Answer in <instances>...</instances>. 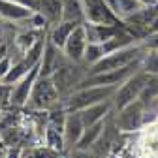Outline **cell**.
I'll use <instances>...</instances> for the list:
<instances>
[{
    "instance_id": "obj_25",
    "label": "cell",
    "mask_w": 158,
    "mask_h": 158,
    "mask_svg": "<svg viewBox=\"0 0 158 158\" xmlns=\"http://www.w3.org/2000/svg\"><path fill=\"white\" fill-rule=\"evenodd\" d=\"M151 32H158V15L154 17V21L151 23V27H149V34Z\"/></svg>"
},
{
    "instance_id": "obj_20",
    "label": "cell",
    "mask_w": 158,
    "mask_h": 158,
    "mask_svg": "<svg viewBox=\"0 0 158 158\" xmlns=\"http://www.w3.org/2000/svg\"><path fill=\"white\" fill-rule=\"evenodd\" d=\"M11 66H13V60H11L10 55L4 56L2 60H0V81H4V77L8 75V72L11 70Z\"/></svg>"
},
{
    "instance_id": "obj_30",
    "label": "cell",
    "mask_w": 158,
    "mask_h": 158,
    "mask_svg": "<svg viewBox=\"0 0 158 158\" xmlns=\"http://www.w3.org/2000/svg\"><path fill=\"white\" fill-rule=\"evenodd\" d=\"M0 158H6V152H0Z\"/></svg>"
},
{
    "instance_id": "obj_17",
    "label": "cell",
    "mask_w": 158,
    "mask_h": 158,
    "mask_svg": "<svg viewBox=\"0 0 158 158\" xmlns=\"http://www.w3.org/2000/svg\"><path fill=\"white\" fill-rule=\"evenodd\" d=\"M104 56H106V49H104V44L102 42H89L87 44V49H85V60L83 62L90 68L98 60H102Z\"/></svg>"
},
{
    "instance_id": "obj_23",
    "label": "cell",
    "mask_w": 158,
    "mask_h": 158,
    "mask_svg": "<svg viewBox=\"0 0 158 158\" xmlns=\"http://www.w3.org/2000/svg\"><path fill=\"white\" fill-rule=\"evenodd\" d=\"M21 158H40V156H38V151H36V147H23Z\"/></svg>"
},
{
    "instance_id": "obj_16",
    "label": "cell",
    "mask_w": 158,
    "mask_h": 158,
    "mask_svg": "<svg viewBox=\"0 0 158 158\" xmlns=\"http://www.w3.org/2000/svg\"><path fill=\"white\" fill-rule=\"evenodd\" d=\"M106 118H107V117H106ZM106 118H104V121L94 123V124L85 126L83 135H81V139H79V143L75 145V149H92V145L98 141V137H100V135H102V132H104Z\"/></svg>"
},
{
    "instance_id": "obj_12",
    "label": "cell",
    "mask_w": 158,
    "mask_h": 158,
    "mask_svg": "<svg viewBox=\"0 0 158 158\" xmlns=\"http://www.w3.org/2000/svg\"><path fill=\"white\" fill-rule=\"evenodd\" d=\"M104 2L118 21H124L126 17L139 11L145 6V4H141V0H104Z\"/></svg>"
},
{
    "instance_id": "obj_10",
    "label": "cell",
    "mask_w": 158,
    "mask_h": 158,
    "mask_svg": "<svg viewBox=\"0 0 158 158\" xmlns=\"http://www.w3.org/2000/svg\"><path fill=\"white\" fill-rule=\"evenodd\" d=\"M34 11L19 0H0V19L11 23H25Z\"/></svg>"
},
{
    "instance_id": "obj_9",
    "label": "cell",
    "mask_w": 158,
    "mask_h": 158,
    "mask_svg": "<svg viewBox=\"0 0 158 158\" xmlns=\"http://www.w3.org/2000/svg\"><path fill=\"white\" fill-rule=\"evenodd\" d=\"M83 130H85V123L81 118V113L79 111H68L64 126H62L66 149H75V145L79 143V139H81V135H83Z\"/></svg>"
},
{
    "instance_id": "obj_1",
    "label": "cell",
    "mask_w": 158,
    "mask_h": 158,
    "mask_svg": "<svg viewBox=\"0 0 158 158\" xmlns=\"http://www.w3.org/2000/svg\"><path fill=\"white\" fill-rule=\"evenodd\" d=\"M58 106H62V96L58 92L53 77L40 75L32 87V92L28 96L27 107L32 111H51Z\"/></svg>"
},
{
    "instance_id": "obj_3",
    "label": "cell",
    "mask_w": 158,
    "mask_h": 158,
    "mask_svg": "<svg viewBox=\"0 0 158 158\" xmlns=\"http://www.w3.org/2000/svg\"><path fill=\"white\" fill-rule=\"evenodd\" d=\"M117 92V87H85L75 89L68 98H64V109L66 111H81L89 106L100 104L106 100H111Z\"/></svg>"
},
{
    "instance_id": "obj_8",
    "label": "cell",
    "mask_w": 158,
    "mask_h": 158,
    "mask_svg": "<svg viewBox=\"0 0 158 158\" xmlns=\"http://www.w3.org/2000/svg\"><path fill=\"white\" fill-rule=\"evenodd\" d=\"M40 77V64H36L21 81L13 85V92H11V107H25L28 102V96L32 92V87L36 83V79Z\"/></svg>"
},
{
    "instance_id": "obj_18",
    "label": "cell",
    "mask_w": 158,
    "mask_h": 158,
    "mask_svg": "<svg viewBox=\"0 0 158 158\" xmlns=\"http://www.w3.org/2000/svg\"><path fill=\"white\" fill-rule=\"evenodd\" d=\"M143 70L152 73V75H158V49H151L145 53L143 56Z\"/></svg>"
},
{
    "instance_id": "obj_13",
    "label": "cell",
    "mask_w": 158,
    "mask_h": 158,
    "mask_svg": "<svg viewBox=\"0 0 158 158\" xmlns=\"http://www.w3.org/2000/svg\"><path fill=\"white\" fill-rule=\"evenodd\" d=\"M77 27V23H72V21H58L55 25H51V28L47 30V38L56 45V47H64L66 40L70 38V34L73 32V28Z\"/></svg>"
},
{
    "instance_id": "obj_5",
    "label": "cell",
    "mask_w": 158,
    "mask_h": 158,
    "mask_svg": "<svg viewBox=\"0 0 158 158\" xmlns=\"http://www.w3.org/2000/svg\"><path fill=\"white\" fill-rule=\"evenodd\" d=\"M145 109L147 106L137 98L132 104L124 106L123 109L115 111V121L121 132H135L139 130L145 123Z\"/></svg>"
},
{
    "instance_id": "obj_2",
    "label": "cell",
    "mask_w": 158,
    "mask_h": 158,
    "mask_svg": "<svg viewBox=\"0 0 158 158\" xmlns=\"http://www.w3.org/2000/svg\"><path fill=\"white\" fill-rule=\"evenodd\" d=\"M87 75H89V66L85 62H81V64L72 62L70 58H66V60L55 70V73L51 77H53L58 92L62 96V102H64V98H68L77 89V85L81 83Z\"/></svg>"
},
{
    "instance_id": "obj_28",
    "label": "cell",
    "mask_w": 158,
    "mask_h": 158,
    "mask_svg": "<svg viewBox=\"0 0 158 158\" xmlns=\"http://www.w3.org/2000/svg\"><path fill=\"white\" fill-rule=\"evenodd\" d=\"M4 147H6V145L2 143V139H0V152H4Z\"/></svg>"
},
{
    "instance_id": "obj_14",
    "label": "cell",
    "mask_w": 158,
    "mask_h": 158,
    "mask_svg": "<svg viewBox=\"0 0 158 158\" xmlns=\"http://www.w3.org/2000/svg\"><path fill=\"white\" fill-rule=\"evenodd\" d=\"M44 143L47 147H51L53 151H56V152L62 154L66 151V141H64V132H62V128L56 126V124H53V123H49L45 126V130H44Z\"/></svg>"
},
{
    "instance_id": "obj_19",
    "label": "cell",
    "mask_w": 158,
    "mask_h": 158,
    "mask_svg": "<svg viewBox=\"0 0 158 158\" xmlns=\"http://www.w3.org/2000/svg\"><path fill=\"white\" fill-rule=\"evenodd\" d=\"M11 92H13V85L0 81V109L11 107Z\"/></svg>"
},
{
    "instance_id": "obj_27",
    "label": "cell",
    "mask_w": 158,
    "mask_h": 158,
    "mask_svg": "<svg viewBox=\"0 0 158 158\" xmlns=\"http://www.w3.org/2000/svg\"><path fill=\"white\" fill-rule=\"evenodd\" d=\"M0 42H4V27L0 23Z\"/></svg>"
},
{
    "instance_id": "obj_29",
    "label": "cell",
    "mask_w": 158,
    "mask_h": 158,
    "mask_svg": "<svg viewBox=\"0 0 158 158\" xmlns=\"http://www.w3.org/2000/svg\"><path fill=\"white\" fill-rule=\"evenodd\" d=\"M106 158H121V156H117V154H107Z\"/></svg>"
},
{
    "instance_id": "obj_26",
    "label": "cell",
    "mask_w": 158,
    "mask_h": 158,
    "mask_svg": "<svg viewBox=\"0 0 158 158\" xmlns=\"http://www.w3.org/2000/svg\"><path fill=\"white\" fill-rule=\"evenodd\" d=\"M141 4H145V6H156L158 0H141Z\"/></svg>"
},
{
    "instance_id": "obj_11",
    "label": "cell",
    "mask_w": 158,
    "mask_h": 158,
    "mask_svg": "<svg viewBox=\"0 0 158 158\" xmlns=\"http://www.w3.org/2000/svg\"><path fill=\"white\" fill-rule=\"evenodd\" d=\"M111 111H115L113 98H111V100H106V102H100V104L89 106V107L81 109L79 113H81V118H83L85 126H89V124H94V123H98V121H104V118H106Z\"/></svg>"
},
{
    "instance_id": "obj_7",
    "label": "cell",
    "mask_w": 158,
    "mask_h": 158,
    "mask_svg": "<svg viewBox=\"0 0 158 158\" xmlns=\"http://www.w3.org/2000/svg\"><path fill=\"white\" fill-rule=\"evenodd\" d=\"M66 55L60 47H56L49 38H45V47H44V55H42V60H40V75H53L55 70L60 66L66 60Z\"/></svg>"
},
{
    "instance_id": "obj_6",
    "label": "cell",
    "mask_w": 158,
    "mask_h": 158,
    "mask_svg": "<svg viewBox=\"0 0 158 158\" xmlns=\"http://www.w3.org/2000/svg\"><path fill=\"white\" fill-rule=\"evenodd\" d=\"M87 44H89V38H87V30H85V23H83V25H77L73 28V32L66 40L62 51H64V55L70 58L72 62H79V64H81L85 60Z\"/></svg>"
},
{
    "instance_id": "obj_24",
    "label": "cell",
    "mask_w": 158,
    "mask_h": 158,
    "mask_svg": "<svg viewBox=\"0 0 158 158\" xmlns=\"http://www.w3.org/2000/svg\"><path fill=\"white\" fill-rule=\"evenodd\" d=\"M10 53H8V44L6 42H0V60H2L4 56H8Z\"/></svg>"
},
{
    "instance_id": "obj_21",
    "label": "cell",
    "mask_w": 158,
    "mask_h": 158,
    "mask_svg": "<svg viewBox=\"0 0 158 158\" xmlns=\"http://www.w3.org/2000/svg\"><path fill=\"white\" fill-rule=\"evenodd\" d=\"M68 158H98L90 149H72Z\"/></svg>"
},
{
    "instance_id": "obj_15",
    "label": "cell",
    "mask_w": 158,
    "mask_h": 158,
    "mask_svg": "<svg viewBox=\"0 0 158 158\" xmlns=\"http://www.w3.org/2000/svg\"><path fill=\"white\" fill-rule=\"evenodd\" d=\"M62 21H72L77 25L85 23L83 0H62Z\"/></svg>"
},
{
    "instance_id": "obj_22",
    "label": "cell",
    "mask_w": 158,
    "mask_h": 158,
    "mask_svg": "<svg viewBox=\"0 0 158 158\" xmlns=\"http://www.w3.org/2000/svg\"><path fill=\"white\" fill-rule=\"evenodd\" d=\"M21 152H23V147H8L6 151V158H21Z\"/></svg>"
},
{
    "instance_id": "obj_4",
    "label": "cell",
    "mask_w": 158,
    "mask_h": 158,
    "mask_svg": "<svg viewBox=\"0 0 158 158\" xmlns=\"http://www.w3.org/2000/svg\"><path fill=\"white\" fill-rule=\"evenodd\" d=\"M149 79H151V73L145 72L143 66H141V70H137L132 77H128L124 83L118 85V87H117V92H115V96H113L115 111H117V109H123L124 106H128V104H132L134 100H137V98H139V94H141V90L145 89V85H147Z\"/></svg>"
}]
</instances>
